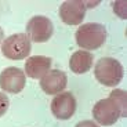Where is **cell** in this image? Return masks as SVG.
<instances>
[{
  "label": "cell",
  "mask_w": 127,
  "mask_h": 127,
  "mask_svg": "<svg viewBox=\"0 0 127 127\" xmlns=\"http://www.w3.org/2000/svg\"><path fill=\"white\" fill-rule=\"evenodd\" d=\"M76 43L82 50H98L106 41V29L102 24H82L75 33Z\"/></svg>",
  "instance_id": "6da1fadb"
},
{
  "label": "cell",
  "mask_w": 127,
  "mask_h": 127,
  "mask_svg": "<svg viewBox=\"0 0 127 127\" xmlns=\"http://www.w3.org/2000/svg\"><path fill=\"white\" fill-rule=\"evenodd\" d=\"M123 66L118 60L104 57L95 64L94 76L101 84L106 87H115L123 79Z\"/></svg>",
  "instance_id": "7a4b0ae2"
},
{
  "label": "cell",
  "mask_w": 127,
  "mask_h": 127,
  "mask_svg": "<svg viewBox=\"0 0 127 127\" xmlns=\"http://www.w3.org/2000/svg\"><path fill=\"white\" fill-rule=\"evenodd\" d=\"M1 53L8 60H24L31 53V40L26 33H15L4 39L1 43Z\"/></svg>",
  "instance_id": "3957f363"
},
{
  "label": "cell",
  "mask_w": 127,
  "mask_h": 127,
  "mask_svg": "<svg viewBox=\"0 0 127 127\" xmlns=\"http://www.w3.org/2000/svg\"><path fill=\"white\" fill-rule=\"evenodd\" d=\"M54 26L51 19L44 15L32 17L26 24V36L35 43H44L53 36Z\"/></svg>",
  "instance_id": "277c9868"
},
{
  "label": "cell",
  "mask_w": 127,
  "mask_h": 127,
  "mask_svg": "<svg viewBox=\"0 0 127 127\" xmlns=\"http://www.w3.org/2000/svg\"><path fill=\"white\" fill-rule=\"evenodd\" d=\"M93 118L98 124L102 126H112L122 118L120 109L116 102L108 97L105 99H99L93 108Z\"/></svg>",
  "instance_id": "5b68a950"
},
{
  "label": "cell",
  "mask_w": 127,
  "mask_h": 127,
  "mask_svg": "<svg viewBox=\"0 0 127 127\" xmlns=\"http://www.w3.org/2000/svg\"><path fill=\"white\" fill-rule=\"evenodd\" d=\"M76 98L70 91L60 93L51 101V112L60 120H68L76 112Z\"/></svg>",
  "instance_id": "8992f818"
},
{
  "label": "cell",
  "mask_w": 127,
  "mask_h": 127,
  "mask_svg": "<svg viewBox=\"0 0 127 127\" xmlns=\"http://www.w3.org/2000/svg\"><path fill=\"white\" fill-rule=\"evenodd\" d=\"M26 83V76L22 69L15 66L6 68L0 73V87L4 93L18 94L24 90Z\"/></svg>",
  "instance_id": "52a82bcc"
},
{
  "label": "cell",
  "mask_w": 127,
  "mask_h": 127,
  "mask_svg": "<svg viewBox=\"0 0 127 127\" xmlns=\"http://www.w3.org/2000/svg\"><path fill=\"white\" fill-rule=\"evenodd\" d=\"M86 1L68 0L60 6V18L66 25H80L86 15Z\"/></svg>",
  "instance_id": "ba28073f"
},
{
  "label": "cell",
  "mask_w": 127,
  "mask_h": 127,
  "mask_svg": "<svg viewBox=\"0 0 127 127\" xmlns=\"http://www.w3.org/2000/svg\"><path fill=\"white\" fill-rule=\"evenodd\" d=\"M68 86V76L64 70L50 69L40 79V87L46 94H60Z\"/></svg>",
  "instance_id": "9c48e42d"
},
{
  "label": "cell",
  "mask_w": 127,
  "mask_h": 127,
  "mask_svg": "<svg viewBox=\"0 0 127 127\" xmlns=\"http://www.w3.org/2000/svg\"><path fill=\"white\" fill-rule=\"evenodd\" d=\"M51 68V58L44 55L29 57L25 62V76L31 79H41Z\"/></svg>",
  "instance_id": "30bf717a"
},
{
  "label": "cell",
  "mask_w": 127,
  "mask_h": 127,
  "mask_svg": "<svg viewBox=\"0 0 127 127\" xmlns=\"http://www.w3.org/2000/svg\"><path fill=\"white\" fill-rule=\"evenodd\" d=\"M93 66V54L90 51L77 50L70 55L69 60V68L73 73L76 75H83L89 72Z\"/></svg>",
  "instance_id": "8fae6325"
},
{
  "label": "cell",
  "mask_w": 127,
  "mask_h": 127,
  "mask_svg": "<svg viewBox=\"0 0 127 127\" xmlns=\"http://www.w3.org/2000/svg\"><path fill=\"white\" fill-rule=\"evenodd\" d=\"M112 99L116 102V105L120 109V115L122 118H126L127 116V93L122 89H115L113 91L109 94Z\"/></svg>",
  "instance_id": "7c38bea8"
},
{
  "label": "cell",
  "mask_w": 127,
  "mask_h": 127,
  "mask_svg": "<svg viewBox=\"0 0 127 127\" xmlns=\"http://www.w3.org/2000/svg\"><path fill=\"white\" fill-rule=\"evenodd\" d=\"M8 106H10V99L4 93H0V118L4 116L7 111H8Z\"/></svg>",
  "instance_id": "4fadbf2b"
},
{
  "label": "cell",
  "mask_w": 127,
  "mask_h": 127,
  "mask_svg": "<svg viewBox=\"0 0 127 127\" xmlns=\"http://www.w3.org/2000/svg\"><path fill=\"white\" fill-rule=\"evenodd\" d=\"M76 127H99V126L93 120H83V122H79L76 124Z\"/></svg>",
  "instance_id": "5bb4252c"
},
{
  "label": "cell",
  "mask_w": 127,
  "mask_h": 127,
  "mask_svg": "<svg viewBox=\"0 0 127 127\" xmlns=\"http://www.w3.org/2000/svg\"><path fill=\"white\" fill-rule=\"evenodd\" d=\"M3 40H4V31H3V28L0 26V46H1Z\"/></svg>",
  "instance_id": "9a60e30c"
}]
</instances>
